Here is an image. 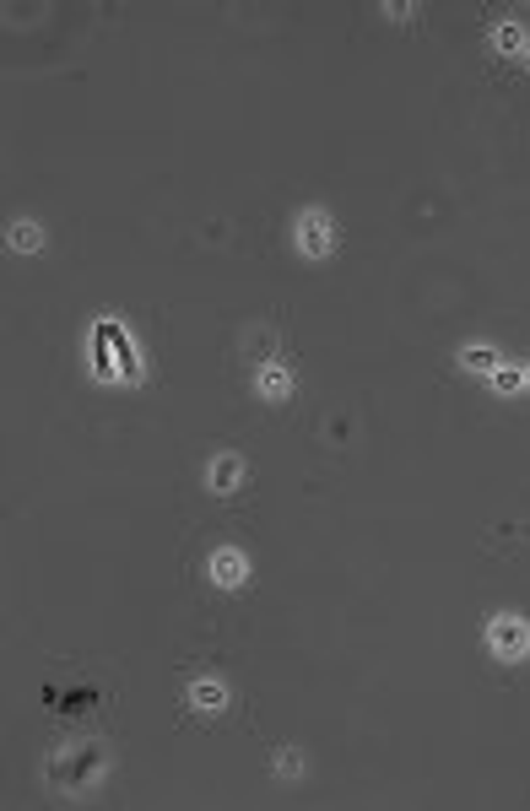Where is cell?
Segmentation results:
<instances>
[{
  "label": "cell",
  "instance_id": "6da1fadb",
  "mask_svg": "<svg viewBox=\"0 0 530 811\" xmlns=\"http://www.w3.org/2000/svg\"><path fill=\"white\" fill-rule=\"evenodd\" d=\"M92 374L109 384H141V357L130 352L125 330L114 319H98L92 325Z\"/></svg>",
  "mask_w": 530,
  "mask_h": 811
},
{
  "label": "cell",
  "instance_id": "7a4b0ae2",
  "mask_svg": "<svg viewBox=\"0 0 530 811\" xmlns=\"http://www.w3.org/2000/svg\"><path fill=\"white\" fill-rule=\"evenodd\" d=\"M487 649L503 660V666H514V660L530 655V622L520 611H498V617H487Z\"/></svg>",
  "mask_w": 530,
  "mask_h": 811
},
{
  "label": "cell",
  "instance_id": "3957f363",
  "mask_svg": "<svg viewBox=\"0 0 530 811\" xmlns=\"http://www.w3.org/2000/svg\"><path fill=\"white\" fill-rule=\"evenodd\" d=\"M293 244H298V255H303V260H325L330 249H336V222H330V211H320V206L298 211V222H293Z\"/></svg>",
  "mask_w": 530,
  "mask_h": 811
},
{
  "label": "cell",
  "instance_id": "277c9868",
  "mask_svg": "<svg viewBox=\"0 0 530 811\" xmlns=\"http://www.w3.org/2000/svg\"><path fill=\"white\" fill-rule=\"evenodd\" d=\"M103 768H109V757H103L98 747H76V752H60L55 763H49V774H65V790H82L87 779H98Z\"/></svg>",
  "mask_w": 530,
  "mask_h": 811
},
{
  "label": "cell",
  "instance_id": "5b68a950",
  "mask_svg": "<svg viewBox=\"0 0 530 811\" xmlns=\"http://www.w3.org/2000/svg\"><path fill=\"white\" fill-rule=\"evenodd\" d=\"M255 395H260V401H271V406H282L287 395H293V368L276 363V357H265V363L255 368Z\"/></svg>",
  "mask_w": 530,
  "mask_h": 811
},
{
  "label": "cell",
  "instance_id": "8992f818",
  "mask_svg": "<svg viewBox=\"0 0 530 811\" xmlns=\"http://www.w3.org/2000/svg\"><path fill=\"white\" fill-rule=\"evenodd\" d=\"M211 584H222V590H244V584H249V557L238 547H217V552H211Z\"/></svg>",
  "mask_w": 530,
  "mask_h": 811
},
{
  "label": "cell",
  "instance_id": "52a82bcc",
  "mask_svg": "<svg viewBox=\"0 0 530 811\" xmlns=\"http://www.w3.org/2000/svg\"><path fill=\"white\" fill-rule=\"evenodd\" d=\"M238 482H244V460H238V455H217V460L206 465V487H211L217 498H228Z\"/></svg>",
  "mask_w": 530,
  "mask_h": 811
},
{
  "label": "cell",
  "instance_id": "ba28073f",
  "mask_svg": "<svg viewBox=\"0 0 530 811\" xmlns=\"http://www.w3.org/2000/svg\"><path fill=\"white\" fill-rule=\"evenodd\" d=\"M190 709H195V714H222V709H228V687L211 682V676L190 682Z\"/></svg>",
  "mask_w": 530,
  "mask_h": 811
},
{
  "label": "cell",
  "instance_id": "9c48e42d",
  "mask_svg": "<svg viewBox=\"0 0 530 811\" xmlns=\"http://www.w3.org/2000/svg\"><path fill=\"white\" fill-rule=\"evenodd\" d=\"M6 238H11V249H28V255H33V249H44V228H38L33 217H17L6 228Z\"/></svg>",
  "mask_w": 530,
  "mask_h": 811
},
{
  "label": "cell",
  "instance_id": "30bf717a",
  "mask_svg": "<svg viewBox=\"0 0 530 811\" xmlns=\"http://www.w3.org/2000/svg\"><path fill=\"white\" fill-rule=\"evenodd\" d=\"M493 49H498V55H525V28H520V22H498V28H493Z\"/></svg>",
  "mask_w": 530,
  "mask_h": 811
},
{
  "label": "cell",
  "instance_id": "8fae6325",
  "mask_svg": "<svg viewBox=\"0 0 530 811\" xmlns=\"http://www.w3.org/2000/svg\"><path fill=\"white\" fill-rule=\"evenodd\" d=\"M460 368H466V374H487V379H493L498 374V352L493 347H466V352H460Z\"/></svg>",
  "mask_w": 530,
  "mask_h": 811
},
{
  "label": "cell",
  "instance_id": "7c38bea8",
  "mask_svg": "<svg viewBox=\"0 0 530 811\" xmlns=\"http://www.w3.org/2000/svg\"><path fill=\"white\" fill-rule=\"evenodd\" d=\"M493 390H498V395H520V390H525V368H503V363H498Z\"/></svg>",
  "mask_w": 530,
  "mask_h": 811
},
{
  "label": "cell",
  "instance_id": "4fadbf2b",
  "mask_svg": "<svg viewBox=\"0 0 530 811\" xmlns=\"http://www.w3.org/2000/svg\"><path fill=\"white\" fill-rule=\"evenodd\" d=\"M271 774H282V779H298V774H303V757H298L293 747H282V752L271 757Z\"/></svg>",
  "mask_w": 530,
  "mask_h": 811
},
{
  "label": "cell",
  "instance_id": "5bb4252c",
  "mask_svg": "<svg viewBox=\"0 0 530 811\" xmlns=\"http://www.w3.org/2000/svg\"><path fill=\"white\" fill-rule=\"evenodd\" d=\"M525 65H530V44H525Z\"/></svg>",
  "mask_w": 530,
  "mask_h": 811
},
{
  "label": "cell",
  "instance_id": "9a60e30c",
  "mask_svg": "<svg viewBox=\"0 0 530 811\" xmlns=\"http://www.w3.org/2000/svg\"><path fill=\"white\" fill-rule=\"evenodd\" d=\"M525 384H530V368H525Z\"/></svg>",
  "mask_w": 530,
  "mask_h": 811
}]
</instances>
